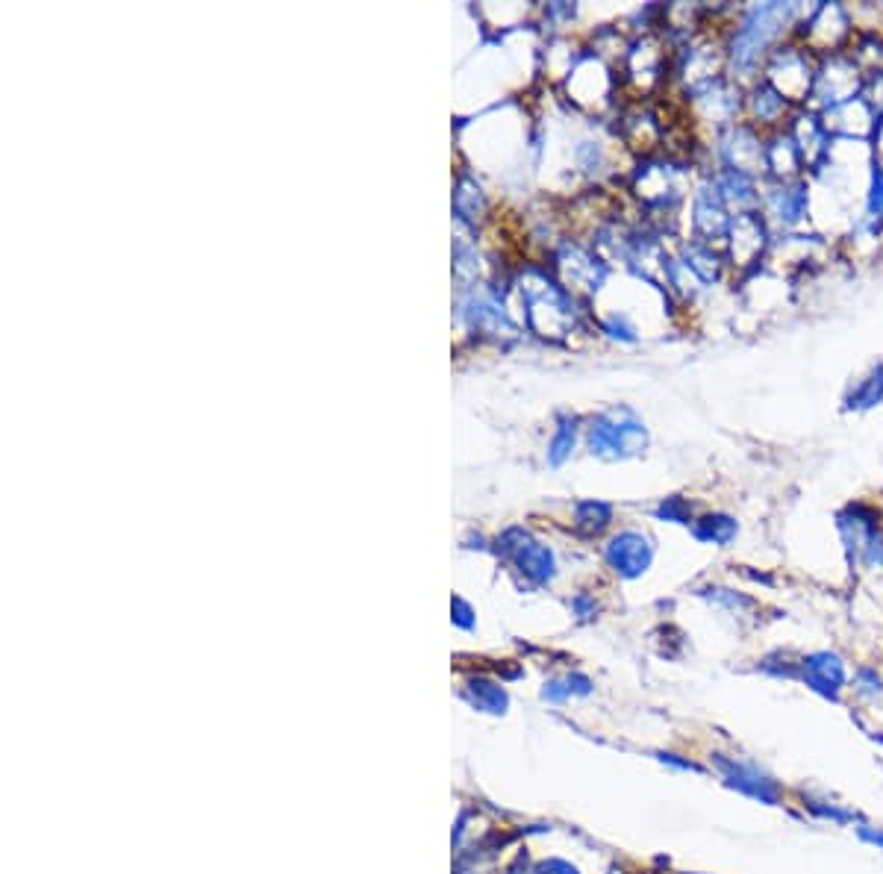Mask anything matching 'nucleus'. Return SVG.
<instances>
[{
  "instance_id": "f257e3e1",
  "label": "nucleus",
  "mask_w": 883,
  "mask_h": 874,
  "mask_svg": "<svg viewBox=\"0 0 883 874\" xmlns=\"http://www.w3.org/2000/svg\"><path fill=\"white\" fill-rule=\"evenodd\" d=\"M792 18V6H780V3H769V6H757L748 12V18L742 21L736 39H733V65L739 68H754V62L760 59V53L766 51L780 27Z\"/></svg>"
},
{
  "instance_id": "f03ea898",
  "label": "nucleus",
  "mask_w": 883,
  "mask_h": 874,
  "mask_svg": "<svg viewBox=\"0 0 883 874\" xmlns=\"http://www.w3.org/2000/svg\"><path fill=\"white\" fill-rule=\"evenodd\" d=\"M713 769L719 772L722 783L757 801V804H766V807H780L783 804V786L772 777L769 772H763L757 763H748V760H739V757H728V754H713Z\"/></svg>"
},
{
  "instance_id": "7ed1b4c3",
  "label": "nucleus",
  "mask_w": 883,
  "mask_h": 874,
  "mask_svg": "<svg viewBox=\"0 0 883 874\" xmlns=\"http://www.w3.org/2000/svg\"><path fill=\"white\" fill-rule=\"evenodd\" d=\"M798 677L801 683L828 698V701H839L842 698V689L851 683L848 680V669H845V660L836 654V651H813L807 657H801L798 663Z\"/></svg>"
},
{
  "instance_id": "20e7f679",
  "label": "nucleus",
  "mask_w": 883,
  "mask_h": 874,
  "mask_svg": "<svg viewBox=\"0 0 883 874\" xmlns=\"http://www.w3.org/2000/svg\"><path fill=\"white\" fill-rule=\"evenodd\" d=\"M498 548H501L507 557H513V560L519 563L521 571H524L533 583H548V580L554 577V554H551L545 545L530 542L527 533H521V530L504 533V539L498 542Z\"/></svg>"
},
{
  "instance_id": "39448f33",
  "label": "nucleus",
  "mask_w": 883,
  "mask_h": 874,
  "mask_svg": "<svg viewBox=\"0 0 883 874\" xmlns=\"http://www.w3.org/2000/svg\"><path fill=\"white\" fill-rule=\"evenodd\" d=\"M592 451L598 454H613V457H630L645 448V430L636 421L616 424V421H595L592 424Z\"/></svg>"
},
{
  "instance_id": "423d86ee",
  "label": "nucleus",
  "mask_w": 883,
  "mask_h": 874,
  "mask_svg": "<svg viewBox=\"0 0 883 874\" xmlns=\"http://www.w3.org/2000/svg\"><path fill=\"white\" fill-rule=\"evenodd\" d=\"M651 560H654V548H651V542L645 539V536H639V533H619L610 545H607V563L610 568L619 574V577H627V580H633V577H639L645 568L651 566Z\"/></svg>"
},
{
  "instance_id": "0eeeda50",
  "label": "nucleus",
  "mask_w": 883,
  "mask_h": 874,
  "mask_svg": "<svg viewBox=\"0 0 883 874\" xmlns=\"http://www.w3.org/2000/svg\"><path fill=\"white\" fill-rule=\"evenodd\" d=\"M786 71V80L778 86V95H792L795 101L810 89V68H807V59L801 53L795 51H783L775 56L769 74H783Z\"/></svg>"
},
{
  "instance_id": "6e6552de",
  "label": "nucleus",
  "mask_w": 883,
  "mask_h": 874,
  "mask_svg": "<svg viewBox=\"0 0 883 874\" xmlns=\"http://www.w3.org/2000/svg\"><path fill=\"white\" fill-rule=\"evenodd\" d=\"M736 533H739V527H736V521L730 518V515H704L698 524H695V536L701 539V542H707V545H719V548H725L730 545L733 539H736Z\"/></svg>"
},
{
  "instance_id": "1a4fd4ad",
  "label": "nucleus",
  "mask_w": 883,
  "mask_h": 874,
  "mask_svg": "<svg viewBox=\"0 0 883 874\" xmlns=\"http://www.w3.org/2000/svg\"><path fill=\"white\" fill-rule=\"evenodd\" d=\"M610 518H613V510H610L607 504H601V501H583V504H577V510H574V524H577L580 530H586V533H598V530H604V527L610 524Z\"/></svg>"
},
{
  "instance_id": "9d476101",
  "label": "nucleus",
  "mask_w": 883,
  "mask_h": 874,
  "mask_svg": "<svg viewBox=\"0 0 883 874\" xmlns=\"http://www.w3.org/2000/svg\"><path fill=\"white\" fill-rule=\"evenodd\" d=\"M848 686H851V692H854L860 701L875 704L878 698H883V677L875 669H857Z\"/></svg>"
},
{
  "instance_id": "9b49d317",
  "label": "nucleus",
  "mask_w": 883,
  "mask_h": 874,
  "mask_svg": "<svg viewBox=\"0 0 883 874\" xmlns=\"http://www.w3.org/2000/svg\"><path fill=\"white\" fill-rule=\"evenodd\" d=\"M471 695H474V704L489 710V713H504L507 710V692L501 686H492L486 680H474Z\"/></svg>"
},
{
  "instance_id": "f8f14e48",
  "label": "nucleus",
  "mask_w": 883,
  "mask_h": 874,
  "mask_svg": "<svg viewBox=\"0 0 883 874\" xmlns=\"http://www.w3.org/2000/svg\"><path fill=\"white\" fill-rule=\"evenodd\" d=\"M804 807L813 813V816H819V819H825V822L831 824H857V813L854 810H845V807H839V804H831V801H816V798H807L804 801Z\"/></svg>"
},
{
  "instance_id": "ddd939ff",
  "label": "nucleus",
  "mask_w": 883,
  "mask_h": 874,
  "mask_svg": "<svg viewBox=\"0 0 883 874\" xmlns=\"http://www.w3.org/2000/svg\"><path fill=\"white\" fill-rule=\"evenodd\" d=\"M883 398V368H878L854 395H851V404L848 407H857V410H866V407H875Z\"/></svg>"
},
{
  "instance_id": "4468645a",
  "label": "nucleus",
  "mask_w": 883,
  "mask_h": 874,
  "mask_svg": "<svg viewBox=\"0 0 883 874\" xmlns=\"http://www.w3.org/2000/svg\"><path fill=\"white\" fill-rule=\"evenodd\" d=\"M572 445H574V421L563 418L560 427H557V436H554V442H551V463L554 465L563 463V460L569 457Z\"/></svg>"
},
{
  "instance_id": "2eb2a0df",
  "label": "nucleus",
  "mask_w": 883,
  "mask_h": 874,
  "mask_svg": "<svg viewBox=\"0 0 883 874\" xmlns=\"http://www.w3.org/2000/svg\"><path fill=\"white\" fill-rule=\"evenodd\" d=\"M783 109H786V103H783V95H778V89H766L763 98H760V92H757V98H754V112H757L760 121H775Z\"/></svg>"
},
{
  "instance_id": "dca6fc26",
  "label": "nucleus",
  "mask_w": 883,
  "mask_h": 874,
  "mask_svg": "<svg viewBox=\"0 0 883 874\" xmlns=\"http://www.w3.org/2000/svg\"><path fill=\"white\" fill-rule=\"evenodd\" d=\"M804 201H807L804 189H789V192H783L778 201L780 218H783V221H798L801 212H804Z\"/></svg>"
},
{
  "instance_id": "f3484780",
  "label": "nucleus",
  "mask_w": 883,
  "mask_h": 874,
  "mask_svg": "<svg viewBox=\"0 0 883 874\" xmlns=\"http://www.w3.org/2000/svg\"><path fill=\"white\" fill-rule=\"evenodd\" d=\"M660 518H666V521H677V524H686L689 521V507L680 501V498H669L660 510H657Z\"/></svg>"
},
{
  "instance_id": "a211bd4d",
  "label": "nucleus",
  "mask_w": 883,
  "mask_h": 874,
  "mask_svg": "<svg viewBox=\"0 0 883 874\" xmlns=\"http://www.w3.org/2000/svg\"><path fill=\"white\" fill-rule=\"evenodd\" d=\"M854 830H857V839H860V842H866V845H872V848L883 851V827L869 822H857Z\"/></svg>"
},
{
  "instance_id": "6ab92c4d",
  "label": "nucleus",
  "mask_w": 883,
  "mask_h": 874,
  "mask_svg": "<svg viewBox=\"0 0 883 874\" xmlns=\"http://www.w3.org/2000/svg\"><path fill=\"white\" fill-rule=\"evenodd\" d=\"M869 209L883 215V168L875 165V174H872V195H869Z\"/></svg>"
},
{
  "instance_id": "aec40b11",
  "label": "nucleus",
  "mask_w": 883,
  "mask_h": 874,
  "mask_svg": "<svg viewBox=\"0 0 883 874\" xmlns=\"http://www.w3.org/2000/svg\"><path fill=\"white\" fill-rule=\"evenodd\" d=\"M666 766H672V769H680V772H692V774H704V766H698L695 760H689V757H680V754H657Z\"/></svg>"
},
{
  "instance_id": "412c9836",
  "label": "nucleus",
  "mask_w": 883,
  "mask_h": 874,
  "mask_svg": "<svg viewBox=\"0 0 883 874\" xmlns=\"http://www.w3.org/2000/svg\"><path fill=\"white\" fill-rule=\"evenodd\" d=\"M863 560H866L869 566L883 568V533H875V536L869 539V545L863 548Z\"/></svg>"
},
{
  "instance_id": "4be33fe9",
  "label": "nucleus",
  "mask_w": 883,
  "mask_h": 874,
  "mask_svg": "<svg viewBox=\"0 0 883 874\" xmlns=\"http://www.w3.org/2000/svg\"><path fill=\"white\" fill-rule=\"evenodd\" d=\"M536 874H577V869L569 866L566 860H548L536 869Z\"/></svg>"
},
{
  "instance_id": "5701e85b",
  "label": "nucleus",
  "mask_w": 883,
  "mask_h": 874,
  "mask_svg": "<svg viewBox=\"0 0 883 874\" xmlns=\"http://www.w3.org/2000/svg\"><path fill=\"white\" fill-rule=\"evenodd\" d=\"M454 613H457V624H463V627H471V610H468L466 604H463V601H460V598H457V601H454Z\"/></svg>"
}]
</instances>
